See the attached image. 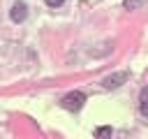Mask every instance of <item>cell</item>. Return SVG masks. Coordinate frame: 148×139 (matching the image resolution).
<instances>
[{"label":"cell","instance_id":"obj_1","mask_svg":"<svg viewBox=\"0 0 148 139\" xmlns=\"http://www.w3.org/2000/svg\"><path fill=\"white\" fill-rule=\"evenodd\" d=\"M60 104H62V109H67V111H81L83 104H86V95H83L81 90H72V93H67V95L60 100Z\"/></svg>","mask_w":148,"mask_h":139},{"label":"cell","instance_id":"obj_2","mask_svg":"<svg viewBox=\"0 0 148 139\" xmlns=\"http://www.w3.org/2000/svg\"><path fill=\"white\" fill-rule=\"evenodd\" d=\"M9 16H12L14 23H23L25 16H28V5L25 2H14L12 9H9Z\"/></svg>","mask_w":148,"mask_h":139},{"label":"cell","instance_id":"obj_3","mask_svg":"<svg viewBox=\"0 0 148 139\" xmlns=\"http://www.w3.org/2000/svg\"><path fill=\"white\" fill-rule=\"evenodd\" d=\"M125 81H127V72H116V74L104 76L102 86H104V88H118V86H123Z\"/></svg>","mask_w":148,"mask_h":139},{"label":"cell","instance_id":"obj_4","mask_svg":"<svg viewBox=\"0 0 148 139\" xmlns=\"http://www.w3.org/2000/svg\"><path fill=\"white\" fill-rule=\"evenodd\" d=\"M139 111L148 118V86H143L139 93Z\"/></svg>","mask_w":148,"mask_h":139},{"label":"cell","instance_id":"obj_5","mask_svg":"<svg viewBox=\"0 0 148 139\" xmlns=\"http://www.w3.org/2000/svg\"><path fill=\"white\" fill-rule=\"evenodd\" d=\"M111 134H113V130H111L109 125H102V127L95 130V137H97V139H111Z\"/></svg>","mask_w":148,"mask_h":139},{"label":"cell","instance_id":"obj_6","mask_svg":"<svg viewBox=\"0 0 148 139\" xmlns=\"http://www.w3.org/2000/svg\"><path fill=\"white\" fill-rule=\"evenodd\" d=\"M123 5H125V9H136L143 5V0H123Z\"/></svg>","mask_w":148,"mask_h":139},{"label":"cell","instance_id":"obj_7","mask_svg":"<svg viewBox=\"0 0 148 139\" xmlns=\"http://www.w3.org/2000/svg\"><path fill=\"white\" fill-rule=\"evenodd\" d=\"M44 2H46L49 7H60V5L65 2V0H44Z\"/></svg>","mask_w":148,"mask_h":139}]
</instances>
